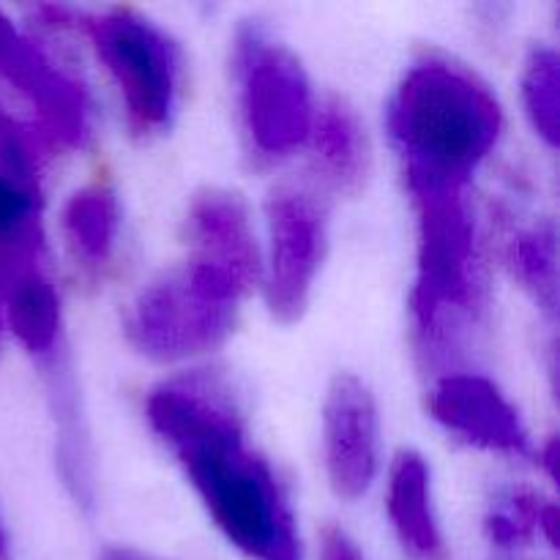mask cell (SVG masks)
Listing matches in <instances>:
<instances>
[{
    "mask_svg": "<svg viewBox=\"0 0 560 560\" xmlns=\"http://www.w3.org/2000/svg\"><path fill=\"white\" fill-rule=\"evenodd\" d=\"M0 80L20 91L44 124L47 140L77 145L88 135L85 93L0 11Z\"/></svg>",
    "mask_w": 560,
    "mask_h": 560,
    "instance_id": "cell-10",
    "label": "cell"
},
{
    "mask_svg": "<svg viewBox=\"0 0 560 560\" xmlns=\"http://www.w3.org/2000/svg\"><path fill=\"white\" fill-rule=\"evenodd\" d=\"M317 560H366L359 541L337 523L323 525L320 547H317Z\"/></svg>",
    "mask_w": 560,
    "mask_h": 560,
    "instance_id": "cell-21",
    "label": "cell"
},
{
    "mask_svg": "<svg viewBox=\"0 0 560 560\" xmlns=\"http://www.w3.org/2000/svg\"><path fill=\"white\" fill-rule=\"evenodd\" d=\"M42 257V195L0 164V277L38 266Z\"/></svg>",
    "mask_w": 560,
    "mask_h": 560,
    "instance_id": "cell-17",
    "label": "cell"
},
{
    "mask_svg": "<svg viewBox=\"0 0 560 560\" xmlns=\"http://www.w3.org/2000/svg\"><path fill=\"white\" fill-rule=\"evenodd\" d=\"M514 279L550 317L558 312V235L556 224H534L509 244Z\"/></svg>",
    "mask_w": 560,
    "mask_h": 560,
    "instance_id": "cell-18",
    "label": "cell"
},
{
    "mask_svg": "<svg viewBox=\"0 0 560 560\" xmlns=\"http://www.w3.org/2000/svg\"><path fill=\"white\" fill-rule=\"evenodd\" d=\"M60 230L77 266L102 271L120 235V202L113 186L96 180L77 189L60 213Z\"/></svg>",
    "mask_w": 560,
    "mask_h": 560,
    "instance_id": "cell-16",
    "label": "cell"
},
{
    "mask_svg": "<svg viewBox=\"0 0 560 560\" xmlns=\"http://www.w3.org/2000/svg\"><path fill=\"white\" fill-rule=\"evenodd\" d=\"M523 107L536 135L547 148H558L560 140V60L550 47L530 52L523 69Z\"/></svg>",
    "mask_w": 560,
    "mask_h": 560,
    "instance_id": "cell-19",
    "label": "cell"
},
{
    "mask_svg": "<svg viewBox=\"0 0 560 560\" xmlns=\"http://www.w3.org/2000/svg\"><path fill=\"white\" fill-rule=\"evenodd\" d=\"M233 85L241 131L257 162H282L306 148L317 98L301 60L262 25L238 27Z\"/></svg>",
    "mask_w": 560,
    "mask_h": 560,
    "instance_id": "cell-5",
    "label": "cell"
},
{
    "mask_svg": "<svg viewBox=\"0 0 560 560\" xmlns=\"http://www.w3.org/2000/svg\"><path fill=\"white\" fill-rule=\"evenodd\" d=\"M386 512L399 545L410 558L448 560L432 503L430 465L413 448H402L388 468Z\"/></svg>",
    "mask_w": 560,
    "mask_h": 560,
    "instance_id": "cell-14",
    "label": "cell"
},
{
    "mask_svg": "<svg viewBox=\"0 0 560 560\" xmlns=\"http://www.w3.org/2000/svg\"><path fill=\"white\" fill-rule=\"evenodd\" d=\"M323 457L334 495L355 503L370 495L381 470V416L375 394L353 372L328 383L323 402Z\"/></svg>",
    "mask_w": 560,
    "mask_h": 560,
    "instance_id": "cell-8",
    "label": "cell"
},
{
    "mask_svg": "<svg viewBox=\"0 0 560 560\" xmlns=\"http://www.w3.org/2000/svg\"><path fill=\"white\" fill-rule=\"evenodd\" d=\"M312 184L323 195L355 197L372 175V145L359 113L342 98L317 104L310 142Z\"/></svg>",
    "mask_w": 560,
    "mask_h": 560,
    "instance_id": "cell-12",
    "label": "cell"
},
{
    "mask_svg": "<svg viewBox=\"0 0 560 560\" xmlns=\"http://www.w3.org/2000/svg\"><path fill=\"white\" fill-rule=\"evenodd\" d=\"M430 413L448 435L485 452L528 457L530 438L520 410L481 372L452 370L438 375L430 392Z\"/></svg>",
    "mask_w": 560,
    "mask_h": 560,
    "instance_id": "cell-9",
    "label": "cell"
},
{
    "mask_svg": "<svg viewBox=\"0 0 560 560\" xmlns=\"http://www.w3.org/2000/svg\"><path fill=\"white\" fill-rule=\"evenodd\" d=\"M262 293L273 320L293 326L310 310L328 252V197L312 180H282L266 197Z\"/></svg>",
    "mask_w": 560,
    "mask_h": 560,
    "instance_id": "cell-7",
    "label": "cell"
},
{
    "mask_svg": "<svg viewBox=\"0 0 560 560\" xmlns=\"http://www.w3.org/2000/svg\"><path fill=\"white\" fill-rule=\"evenodd\" d=\"M0 560H11V545H9V536H5L3 523H0Z\"/></svg>",
    "mask_w": 560,
    "mask_h": 560,
    "instance_id": "cell-22",
    "label": "cell"
},
{
    "mask_svg": "<svg viewBox=\"0 0 560 560\" xmlns=\"http://www.w3.org/2000/svg\"><path fill=\"white\" fill-rule=\"evenodd\" d=\"M189 255L228 268L249 288L262 282V246L244 197L224 186L197 191L184 219Z\"/></svg>",
    "mask_w": 560,
    "mask_h": 560,
    "instance_id": "cell-11",
    "label": "cell"
},
{
    "mask_svg": "<svg viewBox=\"0 0 560 560\" xmlns=\"http://www.w3.org/2000/svg\"><path fill=\"white\" fill-rule=\"evenodd\" d=\"M145 419L235 550L252 560H304L288 490L249 446L244 410L222 375L164 381L148 394Z\"/></svg>",
    "mask_w": 560,
    "mask_h": 560,
    "instance_id": "cell-1",
    "label": "cell"
},
{
    "mask_svg": "<svg viewBox=\"0 0 560 560\" xmlns=\"http://www.w3.org/2000/svg\"><path fill=\"white\" fill-rule=\"evenodd\" d=\"M386 129L410 197L465 191L501 142L503 107L468 66L424 55L394 88Z\"/></svg>",
    "mask_w": 560,
    "mask_h": 560,
    "instance_id": "cell-2",
    "label": "cell"
},
{
    "mask_svg": "<svg viewBox=\"0 0 560 560\" xmlns=\"http://www.w3.org/2000/svg\"><path fill=\"white\" fill-rule=\"evenodd\" d=\"M47 377L49 408L55 421V457L63 485L71 501L80 509L91 512L96 506V465H93L91 438H88L85 416L80 408V392H77L74 372H71L69 355L60 350L42 364Z\"/></svg>",
    "mask_w": 560,
    "mask_h": 560,
    "instance_id": "cell-13",
    "label": "cell"
},
{
    "mask_svg": "<svg viewBox=\"0 0 560 560\" xmlns=\"http://www.w3.org/2000/svg\"><path fill=\"white\" fill-rule=\"evenodd\" d=\"M485 528L492 545L506 547V550L525 545L539 530H545L550 545H556V506L541 503L539 495L530 490H512L503 498L501 506L490 509Z\"/></svg>",
    "mask_w": 560,
    "mask_h": 560,
    "instance_id": "cell-20",
    "label": "cell"
},
{
    "mask_svg": "<svg viewBox=\"0 0 560 560\" xmlns=\"http://www.w3.org/2000/svg\"><path fill=\"white\" fill-rule=\"evenodd\" d=\"M82 31L107 69L135 140H153L173 126L184 88V52L167 31L129 9L88 16Z\"/></svg>",
    "mask_w": 560,
    "mask_h": 560,
    "instance_id": "cell-6",
    "label": "cell"
},
{
    "mask_svg": "<svg viewBox=\"0 0 560 560\" xmlns=\"http://www.w3.org/2000/svg\"><path fill=\"white\" fill-rule=\"evenodd\" d=\"M416 279L410 290V323L416 350L427 366L457 364L485 312L476 222L465 191L413 195Z\"/></svg>",
    "mask_w": 560,
    "mask_h": 560,
    "instance_id": "cell-3",
    "label": "cell"
},
{
    "mask_svg": "<svg viewBox=\"0 0 560 560\" xmlns=\"http://www.w3.org/2000/svg\"><path fill=\"white\" fill-rule=\"evenodd\" d=\"M107 560H142V558L129 556V552H113V556H107Z\"/></svg>",
    "mask_w": 560,
    "mask_h": 560,
    "instance_id": "cell-23",
    "label": "cell"
},
{
    "mask_svg": "<svg viewBox=\"0 0 560 560\" xmlns=\"http://www.w3.org/2000/svg\"><path fill=\"white\" fill-rule=\"evenodd\" d=\"M3 326L27 355L44 364L63 348V306L58 288L42 266L22 268L3 284Z\"/></svg>",
    "mask_w": 560,
    "mask_h": 560,
    "instance_id": "cell-15",
    "label": "cell"
},
{
    "mask_svg": "<svg viewBox=\"0 0 560 560\" xmlns=\"http://www.w3.org/2000/svg\"><path fill=\"white\" fill-rule=\"evenodd\" d=\"M249 293V284L228 268L186 257L142 284L126 310V339L159 364L200 359L228 342Z\"/></svg>",
    "mask_w": 560,
    "mask_h": 560,
    "instance_id": "cell-4",
    "label": "cell"
}]
</instances>
